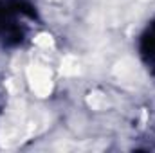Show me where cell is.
Wrapping results in <instances>:
<instances>
[{
  "label": "cell",
  "mask_w": 155,
  "mask_h": 153,
  "mask_svg": "<svg viewBox=\"0 0 155 153\" xmlns=\"http://www.w3.org/2000/svg\"><path fill=\"white\" fill-rule=\"evenodd\" d=\"M112 76L117 83L124 88H139L144 83V72L143 67L139 65V61L135 58L124 56L117 61L112 69Z\"/></svg>",
  "instance_id": "7a4b0ae2"
},
{
  "label": "cell",
  "mask_w": 155,
  "mask_h": 153,
  "mask_svg": "<svg viewBox=\"0 0 155 153\" xmlns=\"http://www.w3.org/2000/svg\"><path fill=\"white\" fill-rule=\"evenodd\" d=\"M87 103L92 110H107V106H108V99L101 92H90L87 97Z\"/></svg>",
  "instance_id": "5b68a950"
},
{
  "label": "cell",
  "mask_w": 155,
  "mask_h": 153,
  "mask_svg": "<svg viewBox=\"0 0 155 153\" xmlns=\"http://www.w3.org/2000/svg\"><path fill=\"white\" fill-rule=\"evenodd\" d=\"M60 72L67 77H74L78 74H81V63L76 56H65L61 60V67H60Z\"/></svg>",
  "instance_id": "277c9868"
},
{
  "label": "cell",
  "mask_w": 155,
  "mask_h": 153,
  "mask_svg": "<svg viewBox=\"0 0 155 153\" xmlns=\"http://www.w3.org/2000/svg\"><path fill=\"white\" fill-rule=\"evenodd\" d=\"M49 117L41 110H27L25 103L16 99L11 101L0 124V146L13 148L22 144L29 137L45 130Z\"/></svg>",
  "instance_id": "6da1fadb"
},
{
  "label": "cell",
  "mask_w": 155,
  "mask_h": 153,
  "mask_svg": "<svg viewBox=\"0 0 155 153\" xmlns=\"http://www.w3.org/2000/svg\"><path fill=\"white\" fill-rule=\"evenodd\" d=\"M35 43L38 47H41V49H52L54 47V41H52V38L49 34H40L38 38L35 40Z\"/></svg>",
  "instance_id": "8992f818"
},
{
  "label": "cell",
  "mask_w": 155,
  "mask_h": 153,
  "mask_svg": "<svg viewBox=\"0 0 155 153\" xmlns=\"http://www.w3.org/2000/svg\"><path fill=\"white\" fill-rule=\"evenodd\" d=\"M27 81L31 90L38 96V97H47L52 92V76L51 70L45 65L40 63H33L27 67Z\"/></svg>",
  "instance_id": "3957f363"
}]
</instances>
